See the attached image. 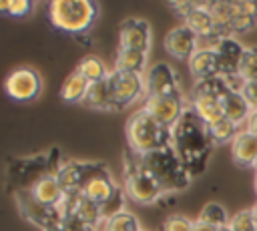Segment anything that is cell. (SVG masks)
<instances>
[{
    "label": "cell",
    "mask_w": 257,
    "mask_h": 231,
    "mask_svg": "<svg viewBox=\"0 0 257 231\" xmlns=\"http://www.w3.org/2000/svg\"><path fill=\"white\" fill-rule=\"evenodd\" d=\"M213 145L209 125L191 106H187L177 125L171 129V147L191 177L205 171Z\"/></svg>",
    "instance_id": "obj_1"
},
{
    "label": "cell",
    "mask_w": 257,
    "mask_h": 231,
    "mask_svg": "<svg viewBox=\"0 0 257 231\" xmlns=\"http://www.w3.org/2000/svg\"><path fill=\"white\" fill-rule=\"evenodd\" d=\"M137 159H139L141 167L157 181V185L163 189V193L183 191L191 183V175L187 173V169L183 167V163L179 161V157L171 145L151 151V153H145V155L137 153Z\"/></svg>",
    "instance_id": "obj_2"
},
{
    "label": "cell",
    "mask_w": 257,
    "mask_h": 231,
    "mask_svg": "<svg viewBox=\"0 0 257 231\" xmlns=\"http://www.w3.org/2000/svg\"><path fill=\"white\" fill-rule=\"evenodd\" d=\"M126 141H128L131 151L145 155V153L169 147L171 145V129L163 127L145 108H141L126 123Z\"/></svg>",
    "instance_id": "obj_3"
},
{
    "label": "cell",
    "mask_w": 257,
    "mask_h": 231,
    "mask_svg": "<svg viewBox=\"0 0 257 231\" xmlns=\"http://www.w3.org/2000/svg\"><path fill=\"white\" fill-rule=\"evenodd\" d=\"M52 26L68 34H82L96 18V6L88 0H54L48 4Z\"/></svg>",
    "instance_id": "obj_4"
},
{
    "label": "cell",
    "mask_w": 257,
    "mask_h": 231,
    "mask_svg": "<svg viewBox=\"0 0 257 231\" xmlns=\"http://www.w3.org/2000/svg\"><path fill=\"white\" fill-rule=\"evenodd\" d=\"M122 191L124 195L141 205H151L155 203L161 195L163 189L157 185V181L141 167L137 153L126 147L124 151V169H122Z\"/></svg>",
    "instance_id": "obj_5"
},
{
    "label": "cell",
    "mask_w": 257,
    "mask_h": 231,
    "mask_svg": "<svg viewBox=\"0 0 257 231\" xmlns=\"http://www.w3.org/2000/svg\"><path fill=\"white\" fill-rule=\"evenodd\" d=\"M62 163L58 161V151L52 149L48 155L34 157V159H16V163H10V181L16 183V193L18 191H30L32 185L46 177V175H56Z\"/></svg>",
    "instance_id": "obj_6"
},
{
    "label": "cell",
    "mask_w": 257,
    "mask_h": 231,
    "mask_svg": "<svg viewBox=\"0 0 257 231\" xmlns=\"http://www.w3.org/2000/svg\"><path fill=\"white\" fill-rule=\"evenodd\" d=\"M106 80H108V90H110L114 110L133 104L139 96L145 94V80L141 78V74L114 68L112 72H108Z\"/></svg>",
    "instance_id": "obj_7"
},
{
    "label": "cell",
    "mask_w": 257,
    "mask_h": 231,
    "mask_svg": "<svg viewBox=\"0 0 257 231\" xmlns=\"http://www.w3.org/2000/svg\"><path fill=\"white\" fill-rule=\"evenodd\" d=\"M4 90L6 94L16 100V102H28V100H34L40 90H42V80H40V74L30 68V66H20V68H14L6 80H4Z\"/></svg>",
    "instance_id": "obj_8"
},
{
    "label": "cell",
    "mask_w": 257,
    "mask_h": 231,
    "mask_svg": "<svg viewBox=\"0 0 257 231\" xmlns=\"http://www.w3.org/2000/svg\"><path fill=\"white\" fill-rule=\"evenodd\" d=\"M16 205H18L20 215H22L26 221L38 225L42 231L48 229V227L60 225L58 209L40 203L30 191H18V193H16Z\"/></svg>",
    "instance_id": "obj_9"
},
{
    "label": "cell",
    "mask_w": 257,
    "mask_h": 231,
    "mask_svg": "<svg viewBox=\"0 0 257 231\" xmlns=\"http://www.w3.org/2000/svg\"><path fill=\"white\" fill-rule=\"evenodd\" d=\"M106 171L102 163H86V161H70L62 163V167L56 173V179L64 193H80L84 183L94 177L96 173Z\"/></svg>",
    "instance_id": "obj_10"
},
{
    "label": "cell",
    "mask_w": 257,
    "mask_h": 231,
    "mask_svg": "<svg viewBox=\"0 0 257 231\" xmlns=\"http://www.w3.org/2000/svg\"><path fill=\"white\" fill-rule=\"evenodd\" d=\"M155 121H159L163 127L173 129L177 125V121L181 119V114L185 112V104L181 98V92H173V94H159V96H147L145 106H143Z\"/></svg>",
    "instance_id": "obj_11"
},
{
    "label": "cell",
    "mask_w": 257,
    "mask_h": 231,
    "mask_svg": "<svg viewBox=\"0 0 257 231\" xmlns=\"http://www.w3.org/2000/svg\"><path fill=\"white\" fill-rule=\"evenodd\" d=\"M151 44V26L143 18H126L118 26V48L147 52Z\"/></svg>",
    "instance_id": "obj_12"
},
{
    "label": "cell",
    "mask_w": 257,
    "mask_h": 231,
    "mask_svg": "<svg viewBox=\"0 0 257 231\" xmlns=\"http://www.w3.org/2000/svg\"><path fill=\"white\" fill-rule=\"evenodd\" d=\"M185 18V26H189L197 36L201 38H213L215 44L221 40L219 36V28H217V22L209 10V2H193L191 10L183 16Z\"/></svg>",
    "instance_id": "obj_13"
},
{
    "label": "cell",
    "mask_w": 257,
    "mask_h": 231,
    "mask_svg": "<svg viewBox=\"0 0 257 231\" xmlns=\"http://www.w3.org/2000/svg\"><path fill=\"white\" fill-rule=\"evenodd\" d=\"M197 34L185 26V24H179L175 28H171L165 36V48L167 52L177 58V60H191V56L199 50L197 48Z\"/></svg>",
    "instance_id": "obj_14"
},
{
    "label": "cell",
    "mask_w": 257,
    "mask_h": 231,
    "mask_svg": "<svg viewBox=\"0 0 257 231\" xmlns=\"http://www.w3.org/2000/svg\"><path fill=\"white\" fill-rule=\"evenodd\" d=\"M217 52V60H219V70L223 78H235L239 76V64L245 52V46H241V42L233 36L221 38L215 46Z\"/></svg>",
    "instance_id": "obj_15"
},
{
    "label": "cell",
    "mask_w": 257,
    "mask_h": 231,
    "mask_svg": "<svg viewBox=\"0 0 257 231\" xmlns=\"http://www.w3.org/2000/svg\"><path fill=\"white\" fill-rule=\"evenodd\" d=\"M173 92H179L177 76L173 68L165 62L153 64L145 76V94L159 96V94H173Z\"/></svg>",
    "instance_id": "obj_16"
},
{
    "label": "cell",
    "mask_w": 257,
    "mask_h": 231,
    "mask_svg": "<svg viewBox=\"0 0 257 231\" xmlns=\"http://www.w3.org/2000/svg\"><path fill=\"white\" fill-rule=\"evenodd\" d=\"M231 157L239 167H255L257 163V135L249 131H239L231 141Z\"/></svg>",
    "instance_id": "obj_17"
},
{
    "label": "cell",
    "mask_w": 257,
    "mask_h": 231,
    "mask_svg": "<svg viewBox=\"0 0 257 231\" xmlns=\"http://www.w3.org/2000/svg\"><path fill=\"white\" fill-rule=\"evenodd\" d=\"M189 70L197 80H207V78L221 76L215 48H199L189 60Z\"/></svg>",
    "instance_id": "obj_18"
},
{
    "label": "cell",
    "mask_w": 257,
    "mask_h": 231,
    "mask_svg": "<svg viewBox=\"0 0 257 231\" xmlns=\"http://www.w3.org/2000/svg\"><path fill=\"white\" fill-rule=\"evenodd\" d=\"M116 189L118 187L112 183L108 171H102V173H96L94 177H90L84 183V187L80 189V195L86 197L88 201L96 203V205H102L104 201H108L116 193Z\"/></svg>",
    "instance_id": "obj_19"
},
{
    "label": "cell",
    "mask_w": 257,
    "mask_h": 231,
    "mask_svg": "<svg viewBox=\"0 0 257 231\" xmlns=\"http://www.w3.org/2000/svg\"><path fill=\"white\" fill-rule=\"evenodd\" d=\"M191 108L207 123V125H215L221 119H225V110H223V100L211 94H203V92H193V100H191Z\"/></svg>",
    "instance_id": "obj_20"
},
{
    "label": "cell",
    "mask_w": 257,
    "mask_h": 231,
    "mask_svg": "<svg viewBox=\"0 0 257 231\" xmlns=\"http://www.w3.org/2000/svg\"><path fill=\"white\" fill-rule=\"evenodd\" d=\"M30 193H32L40 203L50 205V207H56V205L62 201V197H64V191H62V187H60L56 175H46V177L38 179V181L32 185Z\"/></svg>",
    "instance_id": "obj_21"
},
{
    "label": "cell",
    "mask_w": 257,
    "mask_h": 231,
    "mask_svg": "<svg viewBox=\"0 0 257 231\" xmlns=\"http://www.w3.org/2000/svg\"><path fill=\"white\" fill-rule=\"evenodd\" d=\"M257 24V2L253 0H235L233 2V20L231 32H245Z\"/></svg>",
    "instance_id": "obj_22"
},
{
    "label": "cell",
    "mask_w": 257,
    "mask_h": 231,
    "mask_svg": "<svg viewBox=\"0 0 257 231\" xmlns=\"http://www.w3.org/2000/svg\"><path fill=\"white\" fill-rule=\"evenodd\" d=\"M223 110H225V119H229L237 127L243 121H247L249 114H251V106L247 104L245 96L239 90H231V88H229V92L223 98Z\"/></svg>",
    "instance_id": "obj_23"
},
{
    "label": "cell",
    "mask_w": 257,
    "mask_h": 231,
    "mask_svg": "<svg viewBox=\"0 0 257 231\" xmlns=\"http://www.w3.org/2000/svg\"><path fill=\"white\" fill-rule=\"evenodd\" d=\"M82 104L94 110H114L110 90H108V80L104 78L100 82H92L82 98Z\"/></svg>",
    "instance_id": "obj_24"
},
{
    "label": "cell",
    "mask_w": 257,
    "mask_h": 231,
    "mask_svg": "<svg viewBox=\"0 0 257 231\" xmlns=\"http://www.w3.org/2000/svg\"><path fill=\"white\" fill-rule=\"evenodd\" d=\"M88 86H90V82H88L80 72L74 70V72H70V74L66 76V80L62 82V86H60V98H62L64 102H82V98H84Z\"/></svg>",
    "instance_id": "obj_25"
},
{
    "label": "cell",
    "mask_w": 257,
    "mask_h": 231,
    "mask_svg": "<svg viewBox=\"0 0 257 231\" xmlns=\"http://www.w3.org/2000/svg\"><path fill=\"white\" fill-rule=\"evenodd\" d=\"M145 62H147V52L126 50V48L116 50V70L141 74L145 70Z\"/></svg>",
    "instance_id": "obj_26"
},
{
    "label": "cell",
    "mask_w": 257,
    "mask_h": 231,
    "mask_svg": "<svg viewBox=\"0 0 257 231\" xmlns=\"http://www.w3.org/2000/svg\"><path fill=\"white\" fill-rule=\"evenodd\" d=\"M76 72H80L90 84H92V82H100V80H104V78L108 76L104 62H102L100 58H96V56H84V58L78 62Z\"/></svg>",
    "instance_id": "obj_27"
},
{
    "label": "cell",
    "mask_w": 257,
    "mask_h": 231,
    "mask_svg": "<svg viewBox=\"0 0 257 231\" xmlns=\"http://www.w3.org/2000/svg\"><path fill=\"white\" fill-rule=\"evenodd\" d=\"M100 231H141V227H139V219L133 213L120 211V213L104 219Z\"/></svg>",
    "instance_id": "obj_28"
},
{
    "label": "cell",
    "mask_w": 257,
    "mask_h": 231,
    "mask_svg": "<svg viewBox=\"0 0 257 231\" xmlns=\"http://www.w3.org/2000/svg\"><path fill=\"white\" fill-rule=\"evenodd\" d=\"M197 221L207 223V225L217 227V229H221V227H225V225L229 223V221H227V211H225L223 205H219V203H207V205L201 209Z\"/></svg>",
    "instance_id": "obj_29"
},
{
    "label": "cell",
    "mask_w": 257,
    "mask_h": 231,
    "mask_svg": "<svg viewBox=\"0 0 257 231\" xmlns=\"http://www.w3.org/2000/svg\"><path fill=\"white\" fill-rule=\"evenodd\" d=\"M239 78L243 82H253L257 80V48L247 46L239 64Z\"/></svg>",
    "instance_id": "obj_30"
},
{
    "label": "cell",
    "mask_w": 257,
    "mask_h": 231,
    "mask_svg": "<svg viewBox=\"0 0 257 231\" xmlns=\"http://www.w3.org/2000/svg\"><path fill=\"white\" fill-rule=\"evenodd\" d=\"M209 131H211V137H213V143L215 145H219V143H231L239 135L237 125L231 123L229 119H221L219 123L209 125Z\"/></svg>",
    "instance_id": "obj_31"
},
{
    "label": "cell",
    "mask_w": 257,
    "mask_h": 231,
    "mask_svg": "<svg viewBox=\"0 0 257 231\" xmlns=\"http://www.w3.org/2000/svg\"><path fill=\"white\" fill-rule=\"evenodd\" d=\"M124 191H120V189H116V193L108 199V201H104L102 205H100V213H102V219H108V217H112V215H116V213H120V211H124L122 209V203H124Z\"/></svg>",
    "instance_id": "obj_32"
},
{
    "label": "cell",
    "mask_w": 257,
    "mask_h": 231,
    "mask_svg": "<svg viewBox=\"0 0 257 231\" xmlns=\"http://www.w3.org/2000/svg\"><path fill=\"white\" fill-rule=\"evenodd\" d=\"M229 225L233 227V231H257L255 221H253V215H251V209L235 213L233 219L229 221Z\"/></svg>",
    "instance_id": "obj_33"
},
{
    "label": "cell",
    "mask_w": 257,
    "mask_h": 231,
    "mask_svg": "<svg viewBox=\"0 0 257 231\" xmlns=\"http://www.w3.org/2000/svg\"><path fill=\"white\" fill-rule=\"evenodd\" d=\"M0 10L10 16H26L32 10V4L28 0H12V2H0Z\"/></svg>",
    "instance_id": "obj_34"
},
{
    "label": "cell",
    "mask_w": 257,
    "mask_h": 231,
    "mask_svg": "<svg viewBox=\"0 0 257 231\" xmlns=\"http://www.w3.org/2000/svg\"><path fill=\"white\" fill-rule=\"evenodd\" d=\"M161 231H193V221L183 215H171L165 219Z\"/></svg>",
    "instance_id": "obj_35"
},
{
    "label": "cell",
    "mask_w": 257,
    "mask_h": 231,
    "mask_svg": "<svg viewBox=\"0 0 257 231\" xmlns=\"http://www.w3.org/2000/svg\"><path fill=\"white\" fill-rule=\"evenodd\" d=\"M241 94L245 96V100L251 106V110H257V80L245 82L243 88H241Z\"/></svg>",
    "instance_id": "obj_36"
},
{
    "label": "cell",
    "mask_w": 257,
    "mask_h": 231,
    "mask_svg": "<svg viewBox=\"0 0 257 231\" xmlns=\"http://www.w3.org/2000/svg\"><path fill=\"white\" fill-rule=\"evenodd\" d=\"M247 131L257 135V110H251V114L247 119Z\"/></svg>",
    "instance_id": "obj_37"
},
{
    "label": "cell",
    "mask_w": 257,
    "mask_h": 231,
    "mask_svg": "<svg viewBox=\"0 0 257 231\" xmlns=\"http://www.w3.org/2000/svg\"><path fill=\"white\" fill-rule=\"evenodd\" d=\"M193 231H217V227H211V225H207V223L195 221V223H193Z\"/></svg>",
    "instance_id": "obj_38"
},
{
    "label": "cell",
    "mask_w": 257,
    "mask_h": 231,
    "mask_svg": "<svg viewBox=\"0 0 257 231\" xmlns=\"http://www.w3.org/2000/svg\"><path fill=\"white\" fill-rule=\"evenodd\" d=\"M251 215H253V221H255V227H257V203L251 207Z\"/></svg>",
    "instance_id": "obj_39"
},
{
    "label": "cell",
    "mask_w": 257,
    "mask_h": 231,
    "mask_svg": "<svg viewBox=\"0 0 257 231\" xmlns=\"http://www.w3.org/2000/svg\"><path fill=\"white\" fill-rule=\"evenodd\" d=\"M44 231H64V227H62V225H54V227H48V229H44Z\"/></svg>",
    "instance_id": "obj_40"
},
{
    "label": "cell",
    "mask_w": 257,
    "mask_h": 231,
    "mask_svg": "<svg viewBox=\"0 0 257 231\" xmlns=\"http://www.w3.org/2000/svg\"><path fill=\"white\" fill-rule=\"evenodd\" d=\"M217 231H233V227H231V225H229V223H227V225H225V227H221V229H217Z\"/></svg>",
    "instance_id": "obj_41"
},
{
    "label": "cell",
    "mask_w": 257,
    "mask_h": 231,
    "mask_svg": "<svg viewBox=\"0 0 257 231\" xmlns=\"http://www.w3.org/2000/svg\"><path fill=\"white\" fill-rule=\"evenodd\" d=\"M255 191H257V171H255Z\"/></svg>",
    "instance_id": "obj_42"
},
{
    "label": "cell",
    "mask_w": 257,
    "mask_h": 231,
    "mask_svg": "<svg viewBox=\"0 0 257 231\" xmlns=\"http://www.w3.org/2000/svg\"><path fill=\"white\" fill-rule=\"evenodd\" d=\"M253 169H255V171H257V163H255V167H253Z\"/></svg>",
    "instance_id": "obj_43"
}]
</instances>
